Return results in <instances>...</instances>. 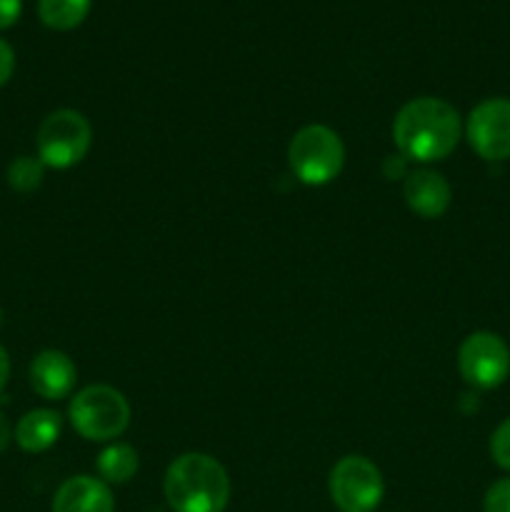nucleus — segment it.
Wrapping results in <instances>:
<instances>
[{"instance_id": "21", "label": "nucleus", "mask_w": 510, "mask_h": 512, "mask_svg": "<svg viewBox=\"0 0 510 512\" xmlns=\"http://www.w3.org/2000/svg\"><path fill=\"white\" fill-rule=\"evenodd\" d=\"M10 440H13V430H10L8 418H5V415L0 413V455H3L5 450H8Z\"/></svg>"}, {"instance_id": "8", "label": "nucleus", "mask_w": 510, "mask_h": 512, "mask_svg": "<svg viewBox=\"0 0 510 512\" xmlns=\"http://www.w3.org/2000/svg\"><path fill=\"white\" fill-rule=\"evenodd\" d=\"M465 135L475 153L490 163L510 158V98H488L468 115Z\"/></svg>"}, {"instance_id": "6", "label": "nucleus", "mask_w": 510, "mask_h": 512, "mask_svg": "<svg viewBox=\"0 0 510 512\" xmlns=\"http://www.w3.org/2000/svg\"><path fill=\"white\" fill-rule=\"evenodd\" d=\"M330 498L340 512H373L383 500V475L363 455H345L330 470Z\"/></svg>"}, {"instance_id": "18", "label": "nucleus", "mask_w": 510, "mask_h": 512, "mask_svg": "<svg viewBox=\"0 0 510 512\" xmlns=\"http://www.w3.org/2000/svg\"><path fill=\"white\" fill-rule=\"evenodd\" d=\"M15 70V53L13 48H10L8 40L0 38V88H3L5 83L10 80V75H13Z\"/></svg>"}, {"instance_id": "9", "label": "nucleus", "mask_w": 510, "mask_h": 512, "mask_svg": "<svg viewBox=\"0 0 510 512\" xmlns=\"http://www.w3.org/2000/svg\"><path fill=\"white\" fill-rule=\"evenodd\" d=\"M403 198L415 215L425 220L440 218L453 203L450 183L435 170H415L403 183Z\"/></svg>"}, {"instance_id": "22", "label": "nucleus", "mask_w": 510, "mask_h": 512, "mask_svg": "<svg viewBox=\"0 0 510 512\" xmlns=\"http://www.w3.org/2000/svg\"><path fill=\"white\" fill-rule=\"evenodd\" d=\"M8 375H10V358L8 353H5V348H0V390H3L5 383H8Z\"/></svg>"}, {"instance_id": "23", "label": "nucleus", "mask_w": 510, "mask_h": 512, "mask_svg": "<svg viewBox=\"0 0 510 512\" xmlns=\"http://www.w3.org/2000/svg\"><path fill=\"white\" fill-rule=\"evenodd\" d=\"M0 325H3V310H0Z\"/></svg>"}, {"instance_id": "7", "label": "nucleus", "mask_w": 510, "mask_h": 512, "mask_svg": "<svg viewBox=\"0 0 510 512\" xmlns=\"http://www.w3.org/2000/svg\"><path fill=\"white\" fill-rule=\"evenodd\" d=\"M460 375L478 390H493L503 385L510 375V348L498 333L478 330L460 343L458 350Z\"/></svg>"}, {"instance_id": "4", "label": "nucleus", "mask_w": 510, "mask_h": 512, "mask_svg": "<svg viewBox=\"0 0 510 512\" xmlns=\"http://www.w3.org/2000/svg\"><path fill=\"white\" fill-rule=\"evenodd\" d=\"M70 423L93 443L120 438L130 425V405L120 390L110 385H90L70 403Z\"/></svg>"}, {"instance_id": "10", "label": "nucleus", "mask_w": 510, "mask_h": 512, "mask_svg": "<svg viewBox=\"0 0 510 512\" xmlns=\"http://www.w3.org/2000/svg\"><path fill=\"white\" fill-rule=\"evenodd\" d=\"M78 370L60 350H43L30 363V385L45 400H60L73 393Z\"/></svg>"}, {"instance_id": "2", "label": "nucleus", "mask_w": 510, "mask_h": 512, "mask_svg": "<svg viewBox=\"0 0 510 512\" xmlns=\"http://www.w3.org/2000/svg\"><path fill=\"white\" fill-rule=\"evenodd\" d=\"M165 500L173 512H223L230 478L223 465L205 453H185L165 473Z\"/></svg>"}, {"instance_id": "19", "label": "nucleus", "mask_w": 510, "mask_h": 512, "mask_svg": "<svg viewBox=\"0 0 510 512\" xmlns=\"http://www.w3.org/2000/svg\"><path fill=\"white\" fill-rule=\"evenodd\" d=\"M20 10H23V0H0V30L18 23Z\"/></svg>"}, {"instance_id": "15", "label": "nucleus", "mask_w": 510, "mask_h": 512, "mask_svg": "<svg viewBox=\"0 0 510 512\" xmlns=\"http://www.w3.org/2000/svg\"><path fill=\"white\" fill-rule=\"evenodd\" d=\"M45 165L33 155H20L8 165V185L15 193H33L43 185Z\"/></svg>"}, {"instance_id": "13", "label": "nucleus", "mask_w": 510, "mask_h": 512, "mask_svg": "<svg viewBox=\"0 0 510 512\" xmlns=\"http://www.w3.org/2000/svg\"><path fill=\"white\" fill-rule=\"evenodd\" d=\"M98 473L103 483L123 485L138 473V453L125 443H115L98 455Z\"/></svg>"}, {"instance_id": "5", "label": "nucleus", "mask_w": 510, "mask_h": 512, "mask_svg": "<svg viewBox=\"0 0 510 512\" xmlns=\"http://www.w3.org/2000/svg\"><path fill=\"white\" fill-rule=\"evenodd\" d=\"M90 143L93 128L78 110H55L38 128V158L45 168H73L88 155Z\"/></svg>"}, {"instance_id": "14", "label": "nucleus", "mask_w": 510, "mask_h": 512, "mask_svg": "<svg viewBox=\"0 0 510 512\" xmlns=\"http://www.w3.org/2000/svg\"><path fill=\"white\" fill-rule=\"evenodd\" d=\"M90 0H38V15L48 28L73 30L85 20Z\"/></svg>"}, {"instance_id": "1", "label": "nucleus", "mask_w": 510, "mask_h": 512, "mask_svg": "<svg viewBox=\"0 0 510 512\" xmlns=\"http://www.w3.org/2000/svg\"><path fill=\"white\" fill-rule=\"evenodd\" d=\"M460 115L448 100L415 98L398 110L393 120V140L400 155L415 163H435L448 158L460 140Z\"/></svg>"}, {"instance_id": "3", "label": "nucleus", "mask_w": 510, "mask_h": 512, "mask_svg": "<svg viewBox=\"0 0 510 512\" xmlns=\"http://www.w3.org/2000/svg\"><path fill=\"white\" fill-rule=\"evenodd\" d=\"M288 163L295 178L305 185H325L338 178L345 163L340 135L328 125H305L288 145Z\"/></svg>"}, {"instance_id": "12", "label": "nucleus", "mask_w": 510, "mask_h": 512, "mask_svg": "<svg viewBox=\"0 0 510 512\" xmlns=\"http://www.w3.org/2000/svg\"><path fill=\"white\" fill-rule=\"evenodd\" d=\"M60 428H63V420L55 410H30L15 425V443L25 453H45V450L58 443Z\"/></svg>"}, {"instance_id": "11", "label": "nucleus", "mask_w": 510, "mask_h": 512, "mask_svg": "<svg viewBox=\"0 0 510 512\" xmlns=\"http://www.w3.org/2000/svg\"><path fill=\"white\" fill-rule=\"evenodd\" d=\"M53 512H115V498L103 480L75 475L55 493Z\"/></svg>"}, {"instance_id": "20", "label": "nucleus", "mask_w": 510, "mask_h": 512, "mask_svg": "<svg viewBox=\"0 0 510 512\" xmlns=\"http://www.w3.org/2000/svg\"><path fill=\"white\" fill-rule=\"evenodd\" d=\"M383 173H385V178H390V180L400 178V175H405V178H408V165H405L403 155H398V158H395V155H388L383 163Z\"/></svg>"}, {"instance_id": "16", "label": "nucleus", "mask_w": 510, "mask_h": 512, "mask_svg": "<svg viewBox=\"0 0 510 512\" xmlns=\"http://www.w3.org/2000/svg\"><path fill=\"white\" fill-rule=\"evenodd\" d=\"M490 455L498 468L510 473V418H505L490 435Z\"/></svg>"}, {"instance_id": "17", "label": "nucleus", "mask_w": 510, "mask_h": 512, "mask_svg": "<svg viewBox=\"0 0 510 512\" xmlns=\"http://www.w3.org/2000/svg\"><path fill=\"white\" fill-rule=\"evenodd\" d=\"M485 512H510V478L498 480L488 488L483 500Z\"/></svg>"}]
</instances>
